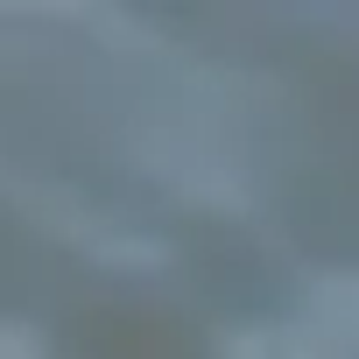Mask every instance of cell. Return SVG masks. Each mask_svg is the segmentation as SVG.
Segmentation results:
<instances>
[{
  "instance_id": "3957f363",
  "label": "cell",
  "mask_w": 359,
  "mask_h": 359,
  "mask_svg": "<svg viewBox=\"0 0 359 359\" xmlns=\"http://www.w3.org/2000/svg\"><path fill=\"white\" fill-rule=\"evenodd\" d=\"M8 359H36V331L15 324V331H8Z\"/></svg>"
},
{
  "instance_id": "6da1fadb",
  "label": "cell",
  "mask_w": 359,
  "mask_h": 359,
  "mask_svg": "<svg viewBox=\"0 0 359 359\" xmlns=\"http://www.w3.org/2000/svg\"><path fill=\"white\" fill-rule=\"evenodd\" d=\"M317 324L338 338V345H359V275H324L317 296H310Z\"/></svg>"
},
{
  "instance_id": "7a4b0ae2",
  "label": "cell",
  "mask_w": 359,
  "mask_h": 359,
  "mask_svg": "<svg viewBox=\"0 0 359 359\" xmlns=\"http://www.w3.org/2000/svg\"><path fill=\"white\" fill-rule=\"evenodd\" d=\"M226 359H296V345H282L275 331H240L226 338Z\"/></svg>"
}]
</instances>
